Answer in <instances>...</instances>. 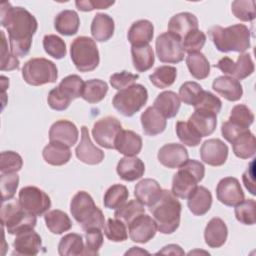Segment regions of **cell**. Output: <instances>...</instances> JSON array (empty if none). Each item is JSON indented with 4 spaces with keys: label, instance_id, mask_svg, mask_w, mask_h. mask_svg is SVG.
<instances>
[{
    "label": "cell",
    "instance_id": "cell-29",
    "mask_svg": "<svg viewBox=\"0 0 256 256\" xmlns=\"http://www.w3.org/2000/svg\"><path fill=\"white\" fill-rule=\"evenodd\" d=\"M154 35V26L152 22L146 19L135 21L128 30L127 38L132 46L146 45L152 40Z\"/></svg>",
    "mask_w": 256,
    "mask_h": 256
},
{
    "label": "cell",
    "instance_id": "cell-49",
    "mask_svg": "<svg viewBox=\"0 0 256 256\" xmlns=\"http://www.w3.org/2000/svg\"><path fill=\"white\" fill-rule=\"evenodd\" d=\"M228 121L239 127L249 129L254 121V114L246 105L238 104L232 108Z\"/></svg>",
    "mask_w": 256,
    "mask_h": 256
},
{
    "label": "cell",
    "instance_id": "cell-22",
    "mask_svg": "<svg viewBox=\"0 0 256 256\" xmlns=\"http://www.w3.org/2000/svg\"><path fill=\"white\" fill-rule=\"evenodd\" d=\"M163 189L155 179L146 178L139 181L134 188V196L144 206L151 207L161 197Z\"/></svg>",
    "mask_w": 256,
    "mask_h": 256
},
{
    "label": "cell",
    "instance_id": "cell-8",
    "mask_svg": "<svg viewBox=\"0 0 256 256\" xmlns=\"http://www.w3.org/2000/svg\"><path fill=\"white\" fill-rule=\"evenodd\" d=\"M147 100V89L141 84H133L117 92L113 97L112 104L121 115L131 117L146 104Z\"/></svg>",
    "mask_w": 256,
    "mask_h": 256
},
{
    "label": "cell",
    "instance_id": "cell-10",
    "mask_svg": "<svg viewBox=\"0 0 256 256\" xmlns=\"http://www.w3.org/2000/svg\"><path fill=\"white\" fill-rule=\"evenodd\" d=\"M155 49L158 59L163 63L176 64L184 59L182 40L170 32H164L157 37Z\"/></svg>",
    "mask_w": 256,
    "mask_h": 256
},
{
    "label": "cell",
    "instance_id": "cell-50",
    "mask_svg": "<svg viewBox=\"0 0 256 256\" xmlns=\"http://www.w3.org/2000/svg\"><path fill=\"white\" fill-rule=\"evenodd\" d=\"M256 202L253 199L243 200L237 206H235V217L244 225H254L256 222L255 216Z\"/></svg>",
    "mask_w": 256,
    "mask_h": 256
},
{
    "label": "cell",
    "instance_id": "cell-13",
    "mask_svg": "<svg viewBox=\"0 0 256 256\" xmlns=\"http://www.w3.org/2000/svg\"><path fill=\"white\" fill-rule=\"evenodd\" d=\"M215 67L236 80H243L254 72V62L248 53L240 54L236 62L229 57H223L217 62Z\"/></svg>",
    "mask_w": 256,
    "mask_h": 256
},
{
    "label": "cell",
    "instance_id": "cell-53",
    "mask_svg": "<svg viewBox=\"0 0 256 256\" xmlns=\"http://www.w3.org/2000/svg\"><path fill=\"white\" fill-rule=\"evenodd\" d=\"M102 229L92 228L85 231V247L83 255H98L103 245Z\"/></svg>",
    "mask_w": 256,
    "mask_h": 256
},
{
    "label": "cell",
    "instance_id": "cell-60",
    "mask_svg": "<svg viewBox=\"0 0 256 256\" xmlns=\"http://www.w3.org/2000/svg\"><path fill=\"white\" fill-rule=\"evenodd\" d=\"M114 1H103V0H84L76 1L75 5L80 11H92L95 9H107L112 6Z\"/></svg>",
    "mask_w": 256,
    "mask_h": 256
},
{
    "label": "cell",
    "instance_id": "cell-57",
    "mask_svg": "<svg viewBox=\"0 0 256 256\" xmlns=\"http://www.w3.org/2000/svg\"><path fill=\"white\" fill-rule=\"evenodd\" d=\"M139 78V75L127 71L114 73L110 76V84L116 90H123L132 86Z\"/></svg>",
    "mask_w": 256,
    "mask_h": 256
},
{
    "label": "cell",
    "instance_id": "cell-63",
    "mask_svg": "<svg viewBox=\"0 0 256 256\" xmlns=\"http://www.w3.org/2000/svg\"><path fill=\"white\" fill-rule=\"evenodd\" d=\"M128 254H148V252L145 250H142L140 247H132L129 251L125 253V255H128Z\"/></svg>",
    "mask_w": 256,
    "mask_h": 256
},
{
    "label": "cell",
    "instance_id": "cell-16",
    "mask_svg": "<svg viewBox=\"0 0 256 256\" xmlns=\"http://www.w3.org/2000/svg\"><path fill=\"white\" fill-rule=\"evenodd\" d=\"M200 157L204 163L210 166H221L227 160L228 146L218 138L208 139L201 145Z\"/></svg>",
    "mask_w": 256,
    "mask_h": 256
},
{
    "label": "cell",
    "instance_id": "cell-47",
    "mask_svg": "<svg viewBox=\"0 0 256 256\" xmlns=\"http://www.w3.org/2000/svg\"><path fill=\"white\" fill-rule=\"evenodd\" d=\"M43 48L49 56L55 59H62L66 56L67 53L64 40L54 34H48L44 36Z\"/></svg>",
    "mask_w": 256,
    "mask_h": 256
},
{
    "label": "cell",
    "instance_id": "cell-35",
    "mask_svg": "<svg viewBox=\"0 0 256 256\" xmlns=\"http://www.w3.org/2000/svg\"><path fill=\"white\" fill-rule=\"evenodd\" d=\"M231 144L235 156L241 159L251 158L256 153V139L249 129L234 138Z\"/></svg>",
    "mask_w": 256,
    "mask_h": 256
},
{
    "label": "cell",
    "instance_id": "cell-17",
    "mask_svg": "<svg viewBox=\"0 0 256 256\" xmlns=\"http://www.w3.org/2000/svg\"><path fill=\"white\" fill-rule=\"evenodd\" d=\"M75 154L81 162L88 165H97L104 160V152L92 143L86 126L81 127V140L75 149Z\"/></svg>",
    "mask_w": 256,
    "mask_h": 256
},
{
    "label": "cell",
    "instance_id": "cell-2",
    "mask_svg": "<svg viewBox=\"0 0 256 256\" xmlns=\"http://www.w3.org/2000/svg\"><path fill=\"white\" fill-rule=\"evenodd\" d=\"M208 33L220 52L243 53L250 48V30L244 24H235L226 28L217 25L211 27Z\"/></svg>",
    "mask_w": 256,
    "mask_h": 256
},
{
    "label": "cell",
    "instance_id": "cell-4",
    "mask_svg": "<svg viewBox=\"0 0 256 256\" xmlns=\"http://www.w3.org/2000/svg\"><path fill=\"white\" fill-rule=\"evenodd\" d=\"M70 212L84 231L92 228H104L105 217L103 212L95 205L91 195L85 191H78L73 196L70 203Z\"/></svg>",
    "mask_w": 256,
    "mask_h": 256
},
{
    "label": "cell",
    "instance_id": "cell-36",
    "mask_svg": "<svg viewBox=\"0 0 256 256\" xmlns=\"http://www.w3.org/2000/svg\"><path fill=\"white\" fill-rule=\"evenodd\" d=\"M131 56L133 66L138 72H145L154 65V52L149 44L132 46Z\"/></svg>",
    "mask_w": 256,
    "mask_h": 256
},
{
    "label": "cell",
    "instance_id": "cell-7",
    "mask_svg": "<svg viewBox=\"0 0 256 256\" xmlns=\"http://www.w3.org/2000/svg\"><path fill=\"white\" fill-rule=\"evenodd\" d=\"M70 55L73 64L80 72H90L99 65V51L95 41L87 36H79L70 46Z\"/></svg>",
    "mask_w": 256,
    "mask_h": 256
},
{
    "label": "cell",
    "instance_id": "cell-9",
    "mask_svg": "<svg viewBox=\"0 0 256 256\" xmlns=\"http://www.w3.org/2000/svg\"><path fill=\"white\" fill-rule=\"evenodd\" d=\"M24 81L32 86L54 83L58 78V70L54 62L46 58H32L22 68Z\"/></svg>",
    "mask_w": 256,
    "mask_h": 256
},
{
    "label": "cell",
    "instance_id": "cell-61",
    "mask_svg": "<svg viewBox=\"0 0 256 256\" xmlns=\"http://www.w3.org/2000/svg\"><path fill=\"white\" fill-rule=\"evenodd\" d=\"M255 161L252 160L249 164V166L247 167V169L245 170V172L242 175V180L243 183L246 187V189L250 192V194L252 195H256V191H255Z\"/></svg>",
    "mask_w": 256,
    "mask_h": 256
},
{
    "label": "cell",
    "instance_id": "cell-58",
    "mask_svg": "<svg viewBox=\"0 0 256 256\" xmlns=\"http://www.w3.org/2000/svg\"><path fill=\"white\" fill-rule=\"evenodd\" d=\"M195 109L200 108V109H205L208 111H211L215 114H218L221 111L222 108V102L221 100L215 96L214 94H212L209 91H205L200 99V101L194 106Z\"/></svg>",
    "mask_w": 256,
    "mask_h": 256
},
{
    "label": "cell",
    "instance_id": "cell-32",
    "mask_svg": "<svg viewBox=\"0 0 256 256\" xmlns=\"http://www.w3.org/2000/svg\"><path fill=\"white\" fill-rule=\"evenodd\" d=\"M80 18L74 10H63L54 19L55 30L64 36H72L78 32Z\"/></svg>",
    "mask_w": 256,
    "mask_h": 256
},
{
    "label": "cell",
    "instance_id": "cell-40",
    "mask_svg": "<svg viewBox=\"0 0 256 256\" xmlns=\"http://www.w3.org/2000/svg\"><path fill=\"white\" fill-rule=\"evenodd\" d=\"M108 92V85L100 79H91L84 83L81 97L88 103H98L104 99Z\"/></svg>",
    "mask_w": 256,
    "mask_h": 256
},
{
    "label": "cell",
    "instance_id": "cell-33",
    "mask_svg": "<svg viewBox=\"0 0 256 256\" xmlns=\"http://www.w3.org/2000/svg\"><path fill=\"white\" fill-rule=\"evenodd\" d=\"M163 116L167 118H173L177 115L180 106L181 100L179 96L173 91H163L154 100L153 105Z\"/></svg>",
    "mask_w": 256,
    "mask_h": 256
},
{
    "label": "cell",
    "instance_id": "cell-20",
    "mask_svg": "<svg viewBox=\"0 0 256 256\" xmlns=\"http://www.w3.org/2000/svg\"><path fill=\"white\" fill-rule=\"evenodd\" d=\"M157 157L163 166L174 169L179 168L188 160V151L181 144L169 143L163 145L159 149Z\"/></svg>",
    "mask_w": 256,
    "mask_h": 256
},
{
    "label": "cell",
    "instance_id": "cell-59",
    "mask_svg": "<svg viewBox=\"0 0 256 256\" xmlns=\"http://www.w3.org/2000/svg\"><path fill=\"white\" fill-rule=\"evenodd\" d=\"M47 102L51 109L56 110V111H63L69 107L71 100H69L67 97H65L60 92L58 87H55L52 90H50V92L48 94Z\"/></svg>",
    "mask_w": 256,
    "mask_h": 256
},
{
    "label": "cell",
    "instance_id": "cell-62",
    "mask_svg": "<svg viewBox=\"0 0 256 256\" xmlns=\"http://www.w3.org/2000/svg\"><path fill=\"white\" fill-rule=\"evenodd\" d=\"M157 254H166V255H184L185 252L183 249L176 244H169L164 246Z\"/></svg>",
    "mask_w": 256,
    "mask_h": 256
},
{
    "label": "cell",
    "instance_id": "cell-55",
    "mask_svg": "<svg viewBox=\"0 0 256 256\" xmlns=\"http://www.w3.org/2000/svg\"><path fill=\"white\" fill-rule=\"evenodd\" d=\"M19 176L16 173H5L1 174L0 177V188L2 193V201L6 202L11 200L18 188Z\"/></svg>",
    "mask_w": 256,
    "mask_h": 256
},
{
    "label": "cell",
    "instance_id": "cell-24",
    "mask_svg": "<svg viewBox=\"0 0 256 256\" xmlns=\"http://www.w3.org/2000/svg\"><path fill=\"white\" fill-rule=\"evenodd\" d=\"M116 171L122 180L132 182L144 175L145 165L143 161L138 157L125 156L118 162Z\"/></svg>",
    "mask_w": 256,
    "mask_h": 256
},
{
    "label": "cell",
    "instance_id": "cell-18",
    "mask_svg": "<svg viewBox=\"0 0 256 256\" xmlns=\"http://www.w3.org/2000/svg\"><path fill=\"white\" fill-rule=\"evenodd\" d=\"M13 254L16 255H37L42 248L41 237L33 229L25 230L23 232L16 234V238L13 242Z\"/></svg>",
    "mask_w": 256,
    "mask_h": 256
},
{
    "label": "cell",
    "instance_id": "cell-14",
    "mask_svg": "<svg viewBox=\"0 0 256 256\" xmlns=\"http://www.w3.org/2000/svg\"><path fill=\"white\" fill-rule=\"evenodd\" d=\"M217 199L224 205L235 207L244 200V192L237 178L225 177L216 187Z\"/></svg>",
    "mask_w": 256,
    "mask_h": 256
},
{
    "label": "cell",
    "instance_id": "cell-30",
    "mask_svg": "<svg viewBox=\"0 0 256 256\" xmlns=\"http://www.w3.org/2000/svg\"><path fill=\"white\" fill-rule=\"evenodd\" d=\"M187 199L189 210L196 216L206 214L212 205V194L204 186H197Z\"/></svg>",
    "mask_w": 256,
    "mask_h": 256
},
{
    "label": "cell",
    "instance_id": "cell-28",
    "mask_svg": "<svg viewBox=\"0 0 256 256\" xmlns=\"http://www.w3.org/2000/svg\"><path fill=\"white\" fill-rule=\"evenodd\" d=\"M212 88L220 96L232 102L239 100L243 94L241 83L230 76L217 77L212 83Z\"/></svg>",
    "mask_w": 256,
    "mask_h": 256
},
{
    "label": "cell",
    "instance_id": "cell-12",
    "mask_svg": "<svg viewBox=\"0 0 256 256\" xmlns=\"http://www.w3.org/2000/svg\"><path fill=\"white\" fill-rule=\"evenodd\" d=\"M122 130L121 122L113 116H106L96 121L92 128V135L98 145L107 149H114L115 139Z\"/></svg>",
    "mask_w": 256,
    "mask_h": 256
},
{
    "label": "cell",
    "instance_id": "cell-21",
    "mask_svg": "<svg viewBox=\"0 0 256 256\" xmlns=\"http://www.w3.org/2000/svg\"><path fill=\"white\" fill-rule=\"evenodd\" d=\"M188 123L201 137H206L211 135L216 129L217 114L197 108L189 117Z\"/></svg>",
    "mask_w": 256,
    "mask_h": 256
},
{
    "label": "cell",
    "instance_id": "cell-46",
    "mask_svg": "<svg viewBox=\"0 0 256 256\" xmlns=\"http://www.w3.org/2000/svg\"><path fill=\"white\" fill-rule=\"evenodd\" d=\"M103 229L107 239L112 242H123L128 238L126 224L117 218L108 219Z\"/></svg>",
    "mask_w": 256,
    "mask_h": 256
},
{
    "label": "cell",
    "instance_id": "cell-43",
    "mask_svg": "<svg viewBox=\"0 0 256 256\" xmlns=\"http://www.w3.org/2000/svg\"><path fill=\"white\" fill-rule=\"evenodd\" d=\"M177 77V69L174 66L163 65L155 69L149 76L150 82L157 88H167L171 86Z\"/></svg>",
    "mask_w": 256,
    "mask_h": 256
},
{
    "label": "cell",
    "instance_id": "cell-19",
    "mask_svg": "<svg viewBox=\"0 0 256 256\" xmlns=\"http://www.w3.org/2000/svg\"><path fill=\"white\" fill-rule=\"evenodd\" d=\"M79 132L76 125L69 120H58L52 124L49 130L50 142L62 143L72 147L78 140Z\"/></svg>",
    "mask_w": 256,
    "mask_h": 256
},
{
    "label": "cell",
    "instance_id": "cell-52",
    "mask_svg": "<svg viewBox=\"0 0 256 256\" xmlns=\"http://www.w3.org/2000/svg\"><path fill=\"white\" fill-rule=\"evenodd\" d=\"M23 166L22 157L14 151H3L0 158V172L5 173H16L21 170Z\"/></svg>",
    "mask_w": 256,
    "mask_h": 256
},
{
    "label": "cell",
    "instance_id": "cell-27",
    "mask_svg": "<svg viewBox=\"0 0 256 256\" xmlns=\"http://www.w3.org/2000/svg\"><path fill=\"white\" fill-rule=\"evenodd\" d=\"M144 134L155 136L162 133L167 125L166 118L154 106L148 107L140 117Z\"/></svg>",
    "mask_w": 256,
    "mask_h": 256
},
{
    "label": "cell",
    "instance_id": "cell-15",
    "mask_svg": "<svg viewBox=\"0 0 256 256\" xmlns=\"http://www.w3.org/2000/svg\"><path fill=\"white\" fill-rule=\"evenodd\" d=\"M157 225L154 219L143 213L131 221L128 225L129 237L136 243H147L156 234Z\"/></svg>",
    "mask_w": 256,
    "mask_h": 256
},
{
    "label": "cell",
    "instance_id": "cell-42",
    "mask_svg": "<svg viewBox=\"0 0 256 256\" xmlns=\"http://www.w3.org/2000/svg\"><path fill=\"white\" fill-rule=\"evenodd\" d=\"M129 197L126 186L122 184H114L110 186L104 194V206L108 209H117L123 205Z\"/></svg>",
    "mask_w": 256,
    "mask_h": 256
},
{
    "label": "cell",
    "instance_id": "cell-3",
    "mask_svg": "<svg viewBox=\"0 0 256 256\" xmlns=\"http://www.w3.org/2000/svg\"><path fill=\"white\" fill-rule=\"evenodd\" d=\"M181 209V203L169 190H163L160 199L149 207L157 230L162 234H172L177 230L180 224Z\"/></svg>",
    "mask_w": 256,
    "mask_h": 256
},
{
    "label": "cell",
    "instance_id": "cell-34",
    "mask_svg": "<svg viewBox=\"0 0 256 256\" xmlns=\"http://www.w3.org/2000/svg\"><path fill=\"white\" fill-rule=\"evenodd\" d=\"M71 155L70 147L58 142H50L42 152L45 162L53 166H62L68 163Z\"/></svg>",
    "mask_w": 256,
    "mask_h": 256
},
{
    "label": "cell",
    "instance_id": "cell-44",
    "mask_svg": "<svg viewBox=\"0 0 256 256\" xmlns=\"http://www.w3.org/2000/svg\"><path fill=\"white\" fill-rule=\"evenodd\" d=\"M143 213H145L144 205L136 199L130 200L129 202H125L123 205L117 208L114 213V216L115 218L123 221L128 226L131 221H133L136 217Z\"/></svg>",
    "mask_w": 256,
    "mask_h": 256
},
{
    "label": "cell",
    "instance_id": "cell-26",
    "mask_svg": "<svg viewBox=\"0 0 256 256\" xmlns=\"http://www.w3.org/2000/svg\"><path fill=\"white\" fill-rule=\"evenodd\" d=\"M228 229L225 222L218 218H212L206 225L204 230L205 243L211 248H219L223 246L227 240Z\"/></svg>",
    "mask_w": 256,
    "mask_h": 256
},
{
    "label": "cell",
    "instance_id": "cell-37",
    "mask_svg": "<svg viewBox=\"0 0 256 256\" xmlns=\"http://www.w3.org/2000/svg\"><path fill=\"white\" fill-rule=\"evenodd\" d=\"M45 224L48 230L53 234H62L72 227V222L67 213L62 210H51L45 213Z\"/></svg>",
    "mask_w": 256,
    "mask_h": 256
},
{
    "label": "cell",
    "instance_id": "cell-56",
    "mask_svg": "<svg viewBox=\"0 0 256 256\" xmlns=\"http://www.w3.org/2000/svg\"><path fill=\"white\" fill-rule=\"evenodd\" d=\"M1 71H11L19 68V60L17 57L12 54L11 51L8 50L7 40L5 38V34L1 31Z\"/></svg>",
    "mask_w": 256,
    "mask_h": 256
},
{
    "label": "cell",
    "instance_id": "cell-39",
    "mask_svg": "<svg viewBox=\"0 0 256 256\" xmlns=\"http://www.w3.org/2000/svg\"><path fill=\"white\" fill-rule=\"evenodd\" d=\"M84 242L80 234L69 233L64 235L58 244V253L61 256H77L84 253Z\"/></svg>",
    "mask_w": 256,
    "mask_h": 256
},
{
    "label": "cell",
    "instance_id": "cell-54",
    "mask_svg": "<svg viewBox=\"0 0 256 256\" xmlns=\"http://www.w3.org/2000/svg\"><path fill=\"white\" fill-rule=\"evenodd\" d=\"M206 42V35L201 30H193L182 39V47L185 52H200Z\"/></svg>",
    "mask_w": 256,
    "mask_h": 256
},
{
    "label": "cell",
    "instance_id": "cell-48",
    "mask_svg": "<svg viewBox=\"0 0 256 256\" xmlns=\"http://www.w3.org/2000/svg\"><path fill=\"white\" fill-rule=\"evenodd\" d=\"M231 10L234 16L244 22L253 21L256 17L255 1L253 0H236L231 4Z\"/></svg>",
    "mask_w": 256,
    "mask_h": 256
},
{
    "label": "cell",
    "instance_id": "cell-5",
    "mask_svg": "<svg viewBox=\"0 0 256 256\" xmlns=\"http://www.w3.org/2000/svg\"><path fill=\"white\" fill-rule=\"evenodd\" d=\"M204 165L194 159H188L173 175L172 190L174 196L181 199H187L195 190L197 184L204 178Z\"/></svg>",
    "mask_w": 256,
    "mask_h": 256
},
{
    "label": "cell",
    "instance_id": "cell-6",
    "mask_svg": "<svg viewBox=\"0 0 256 256\" xmlns=\"http://www.w3.org/2000/svg\"><path fill=\"white\" fill-rule=\"evenodd\" d=\"M1 222L9 234H18L25 230L34 229L36 226V215L26 211L19 200L3 202L1 207Z\"/></svg>",
    "mask_w": 256,
    "mask_h": 256
},
{
    "label": "cell",
    "instance_id": "cell-25",
    "mask_svg": "<svg viewBox=\"0 0 256 256\" xmlns=\"http://www.w3.org/2000/svg\"><path fill=\"white\" fill-rule=\"evenodd\" d=\"M114 149L125 156H135L142 149V138L131 130H121L115 139Z\"/></svg>",
    "mask_w": 256,
    "mask_h": 256
},
{
    "label": "cell",
    "instance_id": "cell-23",
    "mask_svg": "<svg viewBox=\"0 0 256 256\" xmlns=\"http://www.w3.org/2000/svg\"><path fill=\"white\" fill-rule=\"evenodd\" d=\"M198 19L190 12H181L172 16L168 22V32L181 40L191 31L198 29Z\"/></svg>",
    "mask_w": 256,
    "mask_h": 256
},
{
    "label": "cell",
    "instance_id": "cell-41",
    "mask_svg": "<svg viewBox=\"0 0 256 256\" xmlns=\"http://www.w3.org/2000/svg\"><path fill=\"white\" fill-rule=\"evenodd\" d=\"M84 83L85 82L80 76L72 74L63 78L57 87L65 97L72 101L76 98L81 97Z\"/></svg>",
    "mask_w": 256,
    "mask_h": 256
},
{
    "label": "cell",
    "instance_id": "cell-11",
    "mask_svg": "<svg viewBox=\"0 0 256 256\" xmlns=\"http://www.w3.org/2000/svg\"><path fill=\"white\" fill-rule=\"evenodd\" d=\"M18 200L21 206L28 212L41 216L51 207L50 197L35 186H25L19 191Z\"/></svg>",
    "mask_w": 256,
    "mask_h": 256
},
{
    "label": "cell",
    "instance_id": "cell-51",
    "mask_svg": "<svg viewBox=\"0 0 256 256\" xmlns=\"http://www.w3.org/2000/svg\"><path fill=\"white\" fill-rule=\"evenodd\" d=\"M176 134L179 140L187 146L195 147L200 144L202 137L191 127L188 122L178 121L176 123Z\"/></svg>",
    "mask_w": 256,
    "mask_h": 256
},
{
    "label": "cell",
    "instance_id": "cell-31",
    "mask_svg": "<svg viewBox=\"0 0 256 256\" xmlns=\"http://www.w3.org/2000/svg\"><path fill=\"white\" fill-rule=\"evenodd\" d=\"M115 24L111 16L104 13H97L91 23L90 31L92 37L99 42L108 41L114 34Z\"/></svg>",
    "mask_w": 256,
    "mask_h": 256
},
{
    "label": "cell",
    "instance_id": "cell-38",
    "mask_svg": "<svg viewBox=\"0 0 256 256\" xmlns=\"http://www.w3.org/2000/svg\"><path fill=\"white\" fill-rule=\"evenodd\" d=\"M186 64L190 74L195 79L203 80L210 74V63L201 52L189 53L186 57Z\"/></svg>",
    "mask_w": 256,
    "mask_h": 256
},
{
    "label": "cell",
    "instance_id": "cell-45",
    "mask_svg": "<svg viewBox=\"0 0 256 256\" xmlns=\"http://www.w3.org/2000/svg\"><path fill=\"white\" fill-rule=\"evenodd\" d=\"M204 89L200 84L194 81H187L179 88V98L187 105L195 106L201 99Z\"/></svg>",
    "mask_w": 256,
    "mask_h": 256
},
{
    "label": "cell",
    "instance_id": "cell-1",
    "mask_svg": "<svg viewBox=\"0 0 256 256\" xmlns=\"http://www.w3.org/2000/svg\"><path fill=\"white\" fill-rule=\"evenodd\" d=\"M0 23L7 29L10 51L16 57L26 56L32 45V37L37 31L36 18L23 7H13L4 1L0 6Z\"/></svg>",
    "mask_w": 256,
    "mask_h": 256
}]
</instances>
